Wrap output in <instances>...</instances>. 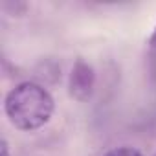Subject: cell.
Segmentation results:
<instances>
[{
  "label": "cell",
  "instance_id": "cell-4",
  "mask_svg": "<svg viewBox=\"0 0 156 156\" xmlns=\"http://www.w3.org/2000/svg\"><path fill=\"white\" fill-rule=\"evenodd\" d=\"M2 156H9V152H8V143H6V141H2Z\"/></svg>",
  "mask_w": 156,
  "mask_h": 156
},
{
  "label": "cell",
  "instance_id": "cell-1",
  "mask_svg": "<svg viewBox=\"0 0 156 156\" xmlns=\"http://www.w3.org/2000/svg\"><path fill=\"white\" fill-rule=\"evenodd\" d=\"M6 114L20 130H35L53 114V98L37 83H20L6 98Z\"/></svg>",
  "mask_w": 156,
  "mask_h": 156
},
{
  "label": "cell",
  "instance_id": "cell-5",
  "mask_svg": "<svg viewBox=\"0 0 156 156\" xmlns=\"http://www.w3.org/2000/svg\"><path fill=\"white\" fill-rule=\"evenodd\" d=\"M151 48L156 50V31H154V35H152V39H151Z\"/></svg>",
  "mask_w": 156,
  "mask_h": 156
},
{
  "label": "cell",
  "instance_id": "cell-2",
  "mask_svg": "<svg viewBox=\"0 0 156 156\" xmlns=\"http://www.w3.org/2000/svg\"><path fill=\"white\" fill-rule=\"evenodd\" d=\"M92 85H94V72L92 68L83 62V61H77L75 68L72 70V79H70V92L73 98L85 101L87 98H90L92 92Z\"/></svg>",
  "mask_w": 156,
  "mask_h": 156
},
{
  "label": "cell",
  "instance_id": "cell-3",
  "mask_svg": "<svg viewBox=\"0 0 156 156\" xmlns=\"http://www.w3.org/2000/svg\"><path fill=\"white\" fill-rule=\"evenodd\" d=\"M105 156H141V154L132 147H118V149L108 151Z\"/></svg>",
  "mask_w": 156,
  "mask_h": 156
},
{
  "label": "cell",
  "instance_id": "cell-6",
  "mask_svg": "<svg viewBox=\"0 0 156 156\" xmlns=\"http://www.w3.org/2000/svg\"><path fill=\"white\" fill-rule=\"evenodd\" d=\"M154 156H156V154H154Z\"/></svg>",
  "mask_w": 156,
  "mask_h": 156
}]
</instances>
